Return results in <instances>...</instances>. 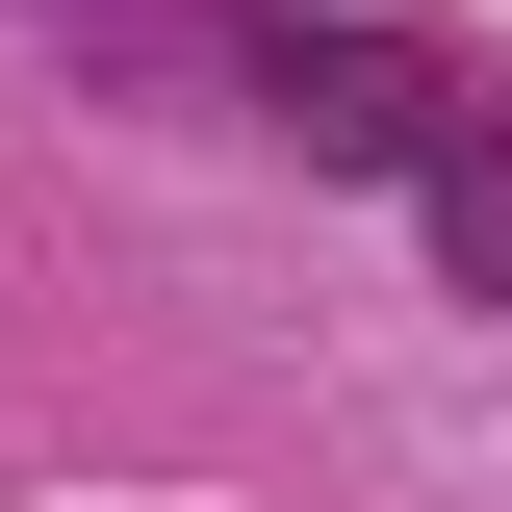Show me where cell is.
<instances>
[{
	"instance_id": "1",
	"label": "cell",
	"mask_w": 512,
	"mask_h": 512,
	"mask_svg": "<svg viewBox=\"0 0 512 512\" xmlns=\"http://www.w3.org/2000/svg\"><path fill=\"white\" fill-rule=\"evenodd\" d=\"M384 205L436 231L461 308H512V103H461V77H436V128H410V180H384Z\"/></svg>"
},
{
	"instance_id": "2",
	"label": "cell",
	"mask_w": 512,
	"mask_h": 512,
	"mask_svg": "<svg viewBox=\"0 0 512 512\" xmlns=\"http://www.w3.org/2000/svg\"><path fill=\"white\" fill-rule=\"evenodd\" d=\"M256 128H282V154H333V180H410L436 77H410V52H256Z\"/></svg>"
},
{
	"instance_id": "3",
	"label": "cell",
	"mask_w": 512,
	"mask_h": 512,
	"mask_svg": "<svg viewBox=\"0 0 512 512\" xmlns=\"http://www.w3.org/2000/svg\"><path fill=\"white\" fill-rule=\"evenodd\" d=\"M52 26H77L103 77H205V103H256V26H231V0H52Z\"/></svg>"
}]
</instances>
